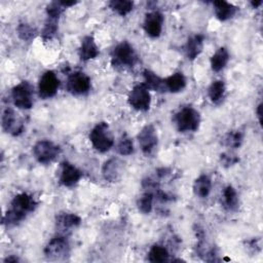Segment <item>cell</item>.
<instances>
[{
	"label": "cell",
	"instance_id": "83f0119b",
	"mask_svg": "<svg viewBox=\"0 0 263 263\" xmlns=\"http://www.w3.org/2000/svg\"><path fill=\"white\" fill-rule=\"evenodd\" d=\"M109 7L117 14L124 16L134 8V2L128 0H112L109 2Z\"/></svg>",
	"mask_w": 263,
	"mask_h": 263
},
{
	"label": "cell",
	"instance_id": "30bf717a",
	"mask_svg": "<svg viewBox=\"0 0 263 263\" xmlns=\"http://www.w3.org/2000/svg\"><path fill=\"white\" fill-rule=\"evenodd\" d=\"M140 148L145 155H150L158 144L156 128L153 124L145 125L137 136Z\"/></svg>",
	"mask_w": 263,
	"mask_h": 263
},
{
	"label": "cell",
	"instance_id": "f1b7e54d",
	"mask_svg": "<svg viewBox=\"0 0 263 263\" xmlns=\"http://www.w3.org/2000/svg\"><path fill=\"white\" fill-rule=\"evenodd\" d=\"M242 142H243V134L240 130H231L227 133L223 139L224 145L232 149L239 148Z\"/></svg>",
	"mask_w": 263,
	"mask_h": 263
},
{
	"label": "cell",
	"instance_id": "7402d4cb",
	"mask_svg": "<svg viewBox=\"0 0 263 263\" xmlns=\"http://www.w3.org/2000/svg\"><path fill=\"white\" fill-rule=\"evenodd\" d=\"M193 192L196 196L200 198H205L209 196L212 190V180L208 175H200L194 180Z\"/></svg>",
	"mask_w": 263,
	"mask_h": 263
},
{
	"label": "cell",
	"instance_id": "ba28073f",
	"mask_svg": "<svg viewBox=\"0 0 263 263\" xmlns=\"http://www.w3.org/2000/svg\"><path fill=\"white\" fill-rule=\"evenodd\" d=\"M61 148L49 140H40L33 146V154L41 164L52 162L60 154Z\"/></svg>",
	"mask_w": 263,
	"mask_h": 263
},
{
	"label": "cell",
	"instance_id": "d4e9b609",
	"mask_svg": "<svg viewBox=\"0 0 263 263\" xmlns=\"http://www.w3.org/2000/svg\"><path fill=\"white\" fill-rule=\"evenodd\" d=\"M223 200L225 208L229 211H236L239 206V198L233 186L227 185L223 189Z\"/></svg>",
	"mask_w": 263,
	"mask_h": 263
},
{
	"label": "cell",
	"instance_id": "ac0fdd59",
	"mask_svg": "<svg viewBox=\"0 0 263 263\" xmlns=\"http://www.w3.org/2000/svg\"><path fill=\"white\" fill-rule=\"evenodd\" d=\"M204 37L201 34H195L188 38L185 45V53L188 60L194 61L202 51Z\"/></svg>",
	"mask_w": 263,
	"mask_h": 263
},
{
	"label": "cell",
	"instance_id": "277c9868",
	"mask_svg": "<svg viewBox=\"0 0 263 263\" xmlns=\"http://www.w3.org/2000/svg\"><path fill=\"white\" fill-rule=\"evenodd\" d=\"M137 61V52L127 41H121L112 50L111 62L114 67H134Z\"/></svg>",
	"mask_w": 263,
	"mask_h": 263
},
{
	"label": "cell",
	"instance_id": "8fae6325",
	"mask_svg": "<svg viewBox=\"0 0 263 263\" xmlns=\"http://www.w3.org/2000/svg\"><path fill=\"white\" fill-rule=\"evenodd\" d=\"M1 122H2L3 130L13 137L20 136L24 132L25 125L23 120L11 108H6L3 111Z\"/></svg>",
	"mask_w": 263,
	"mask_h": 263
},
{
	"label": "cell",
	"instance_id": "cb8c5ba5",
	"mask_svg": "<svg viewBox=\"0 0 263 263\" xmlns=\"http://www.w3.org/2000/svg\"><path fill=\"white\" fill-rule=\"evenodd\" d=\"M143 77H144V85L150 90H162L164 88L163 79H161L156 73H154L151 70L145 69L143 71Z\"/></svg>",
	"mask_w": 263,
	"mask_h": 263
},
{
	"label": "cell",
	"instance_id": "d590c367",
	"mask_svg": "<svg viewBox=\"0 0 263 263\" xmlns=\"http://www.w3.org/2000/svg\"><path fill=\"white\" fill-rule=\"evenodd\" d=\"M60 2H61V4H62L65 8L70 7V6H73V5H75V4L78 3L77 1H60Z\"/></svg>",
	"mask_w": 263,
	"mask_h": 263
},
{
	"label": "cell",
	"instance_id": "7a4b0ae2",
	"mask_svg": "<svg viewBox=\"0 0 263 263\" xmlns=\"http://www.w3.org/2000/svg\"><path fill=\"white\" fill-rule=\"evenodd\" d=\"M200 114L192 107L186 106L174 114L173 121L180 133L196 132L200 125Z\"/></svg>",
	"mask_w": 263,
	"mask_h": 263
},
{
	"label": "cell",
	"instance_id": "e0dca14e",
	"mask_svg": "<svg viewBox=\"0 0 263 263\" xmlns=\"http://www.w3.org/2000/svg\"><path fill=\"white\" fill-rule=\"evenodd\" d=\"M81 223V218L73 213H59L55 217V225L58 229L62 231H70L73 228H76Z\"/></svg>",
	"mask_w": 263,
	"mask_h": 263
},
{
	"label": "cell",
	"instance_id": "d6a6232c",
	"mask_svg": "<svg viewBox=\"0 0 263 263\" xmlns=\"http://www.w3.org/2000/svg\"><path fill=\"white\" fill-rule=\"evenodd\" d=\"M65 7L61 4L60 1H52L46 6V14L47 17L51 18H57L59 20L61 14L63 13Z\"/></svg>",
	"mask_w": 263,
	"mask_h": 263
},
{
	"label": "cell",
	"instance_id": "3957f363",
	"mask_svg": "<svg viewBox=\"0 0 263 263\" xmlns=\"http://www.w3.org/2000/svg\"><path fill=\"white\" fill-rule=\"evenodd\" d=\"M89 141L92 147L101 153L109 151L114 145V137L107 122L97 123L89 133Z\"/></svg>",
	"mask_w": 263,
	"mask_h": 263
},
{
	"label": "cell",
	"instance_id": "d6986e66",
	"mask_svg": "<svg viewBox=\"0 0 263 263\" xmlns=\"http://www.w3.org/2000/svg\"><path fill=\"white\" fill-rule=\"evenodd\" d=\"M213 5H214L215 15L221 22H225L232 18L237 11V8L233 4L223 0L214 1Z\"/></svg>",
	"mask_w": 263,
	"mask_h": 263
},
{
	"label": "cell",
	"instance_id": "f546056e",
	"mask_svg": "<svg viewBox=\"0 0 263 263\" xmlns=\"http://www.w3.org/2000/svg\"><path fill=\"white\" fill-rule=\"evenodd\" d=\"M58 22L59 20L57 18L47 17L41 32V37L44 41H50L55 36L58 32Z\"/></svg>",
	"mask_w": 263,
	"mask_h": 263
},
{
	"label": "cell",
	"instance_id": "8992f818",
	"mask_svg": "<svg viewBox=\"0 0 263 263\" xmlns=\"http://www.w3.org/2000/svg\"><path fill=\"white\" fill-rule=\"evenodd\" d=\"M43 253L48 260H64L69 256L70 245L65 235H57L46 243Z\"/></svg>",
	"mask_w": 263,
	"mask_h": 263
},
{
	"label": "cell",
	"instance_id": "7c38bea8",
	"mask_svg": "<svg viewBox=\"0 0 263 263\" xmlns=\"http://www.w3.org/2000/svg\"><path fill=\"white\" fill-rule=\"evenodd\" d=\"M67 89L75 96L84 95L90 89V78L83 72H74L68 76Z\"/></svg>",
	"mask_w": 263,
	"mask_h": 263
},
{
	"label": "cell",
	"instance_id": "4dcf8cb0",
	"mask_svg": "<svg viewBox=\"0 0 263 263\" xmlns=\"http://www.w3.org/2000/svg\"><path fill=\"white\" fill-rule=\"evenodd\" d=\"M117 151L122 156L130 155L134 152V144L132 139L126 135H123L117 143Z\"/></svg>",
	"mask_w": 263,
	"mask_h": 263
},
{
	"label": "cell",
	"instance_id": "9a60e30c",
	"mask_svg": "<svg viewBox=\"0 0 263 263\" xmlns=\"http://www.w3.org/2000/svg\"><path fill=\"white\" fill-rule=\"evenodd\" d=\"M122 174V162L118 158H110L103 164L102 175L108 182H117Z\"/></svg>",
	"mask_w": 263,
	"mask_h": 263
},
{
	"label": "cell",
	"instance_id": "9c48e42d",
	"mask_svg": "<svg viewBox=\"0 0 263 263\" xmlns=\"http://www.w3.org/2000/svg\"><path fill=\"white\" fill-rule=\"evenodd\" d=\"M60 87V80L57 74L51 71H45L38 82V93L41 99H50L54 97Z\"/></svg>",
	"mask_w": 263,
	"mask_h": 263
},
{
	"label": "cell",
	"instance_id": "44dd1931",
	"mask_svg": "<svg viewBox=\"0 0 263 263\" xmlns=\"http://www.w3.org/2000/svg\"><path fill=\"white\" fill-rule=\"evenodd\" d=\"M229 59H230V55L227 48L219 47L214 52V54L211 57V60H210L212 70L214 72H220L226 67V65L229 62Z\"/></svg>",
	"mask_w": 263,
	"mask_h": 263
},
{
	"label": "cell",
	"instance_id": "5bb4252c",
	"mask_svg": "<svg viewBox=\"0 0 263 263\" xmlns=\"http://www.w3.org/2000/svg\"><path fill=\"white\" fill-rule=\"evenodd\" d=\"M81 176V172L74 164L64 161L61 165L59 182L65 187H72L79 182Z\"/></svg>",
	"mask_w": 263,
	"mask_h": 263
},
{
	"label": "cell",
	"instance_id": "6da1fadb",
	"mask_svg": "<svg viewBox=\"0 0 263 263\" xmlns=\"http://www.w3.org/2000/svg\"><path fill=\"white\" fill-rule=\"evenodd\" d=\"M37 206V202L33 195L22 192L16 194L10 201L9 208L4 214L3 223L7 226L16 225L22 222Z\"/></svg>",
	"mask_w": 263,
	"mask_h": 263
},
{
	"label": "cell",
	"instance_id": "2e32d148",
	"mask_svg": "<svg viewBox=\"0 0 263 263\" xmlns=\"http://www.w3.org/2000/svg\"><path fill=\"white\" fill-rule=\"evenodd\" d=\"M78 53H79L80 60L84 62L96 59L99 55L100 53L99 46L97 45L92 36L88 35L83 37L78 49Z\"/></svg>",
	"mask_w": 263,
	"mask_h": 263
},
{
	"label": "cell",
	"instance_id": "603a6c76",
	"mask_svg": "<svg viewBox=\"0 0 263 263\" xmlns=\"http://www.w3.org/2000/svg\"><path fill=\"white\" fill-rule=\"evenodd\" d=\"M226 85L222 80H215L208 88V97L214 104H219L225 96Z\"/></svg>",
	"mask_w": 263,
	"mask_h": 263
},
{
	"label": "cell",
	"instance_id": "4fadbf2b",
	"mask_svg": "<svg viewBox=\"0 0 263 263\" xmlns=\"http://www.w3.org/2000/svg\"><path fill=\"white\" fill-rule=\"evenodd\" d=\"M163 15L161 12L154 10L150 11L145 15L143 28L145 33L151 38H158L162 32Z\"/></svg>",
	"mask_w": 263,
	"mask_h": 263
},
{
	"label": "cell",
	"instance_id": "5b68a950",
	"mask_svg": "<svg viewBox=\"0 0 263 263\" xmlns=\"http://www.w3.org/2000/svg\"><path fill=\"white\" fill-rule=\"evenodd\" d=\"M11 99L18 109H31L34 105V92L30 82L24 80L14 85L11 89Z\"/></svg>",
	"mask_w": 263,
	"mask_h": 263
},
{
	"label": "cell",
	"instance_id": "484cf974",
	"mask_svg": "<svg viewBox=\"0 0 263 263\" xmlns=\"http://www.w3.org/2000/svg\"><path fill=\"white\" fill-rule=\"evenodd\" d=\"M168 252L162 245H153L148 252V260L152 263H162L168 260Z\"/></svg>",
	"mask_w": 263,
	"mask_h": 263
},
{
	"label": "cell",
	"instance_id": "e575fe53",
	"mask_svg": "<svg viewBox=\"0 0 263 263\" xmlns=\"http://www.w3.org/2000/svg\"><path fill=\"white\" fill-rule=\"evenodd\" d=\"M256 113H257V117H258L259 123L262 124V103H260V104L257 106Z\"/></svg>",
	"mask_w": 263,
	"mask_h": 263
},
{
	"label": "cell",
	"instance_id": "ffe728a7",
	"mask_svg": "<svg viewBox=\"0 0 263 263\" xmlns=\"http://www.w3.org/2000/svg\"><path fill=\"white\" fill-rule=\"evenodd\" d=\"M164 83V89L168 90L170 92L176 93L179 91H182L187 84L186 77L182 72H176L172 74L171 76L163 79Z\"/></svg>",
	"mask_w": 263,
	"mask_h": 263
},
{
	"label": "cell",
	"instance_id": "1f68e13d",
	"mask_svg": "<svg viewBox=\"0 0 263 263\" xmlns=\"http://www.w3.org/2000/svg\"><path fill=\"white\" fill-rule=\"evenodd\" d=\"M16 32H17L18 37L23 41H31L32 39H34V37L36 35V30L32 26H30L29 24H26V23L20 24L16 28Z\"/></svg>",
	"mask_w": 263,
	"mask_h": 263
},
{
	"label": "cell",
	"instance_id": "52a82bcc",
	"mask_svg": "<svg viewBox=\"0 0 263 263\" xmlns=\"http://www.w3.org/2000/svg\"><path fill=\"white\" fill-rule=\"evenodd\" d=\"M127 102L129 106L137 111H148L151 105V96L149 89L144 85V83L134 85L128 92Z\"/></svg>",
	"mask_w": 263,
	"mask_h": 263
},
{
	"label": "cell",
	"instance_id": "836d02e7",
	"mask_svg": "<svg viewBox=\"0 0 263 263\" xmlns=\"http://www.w3.org/2000/svg\"><path fill=\"white\" fill-rule=\"evenodd\" d=\"M238 157L229 153H222L220 155V161H221V165H223L224 167H229L235 163L238 162Z\"/></svg>",
	"mask_w": 263,
	"mask_h": 263
},
{
	"label": "cell",
	"instance_id": "4316f807",
	"mask_svg": "<svg viewBox=\"0 0 263 263\" xmlns=\"http://www.w3.org/2000/svg\"><path fill=\"white\" fill-rule=\"evenodd\" d=\"M153 200H154V192L150 190H146L138 199L137 205L141 213L149 214L153 209Z\"/></svg>",
	"mask_w": 263,
	"mask_h": 263
},
{
	"label": "cell",
	"instance_id": "74e56055",
	"mask_svg": "<svg viewBox=\"0 0 263 263\" xmlns=\"http://www.w3.org/2000/svg\"><path fill=\"white\" fill-rule=\"evenodd\" d=\"M262 0H257V1H251V5L254 7V8H257V7H259L261 4H262Z\"/></svg>",
	"mask_w": 263,
	"mask_h": 263
},
{
	"label": "cell",
	"instance_id": "8d00e7d4",
	"mask_svg": "<svg viewBox=\"0 0 263 263\" xmlns=\"http://www.w3.org/2000/svg\"><path fill=\"white\" fill-rule=\"evenodd\" d=\"M20 260H18V258L17 257H15V256H9V257H6L5 259H4V262L5 263H10V262H12V263H14V262H18Z\"/></svg>",
	"mask_w": 263,
	"mask_h": 263
}]
</instances>
